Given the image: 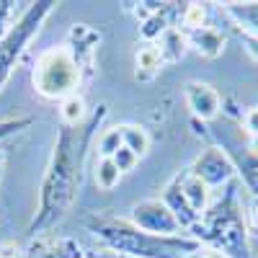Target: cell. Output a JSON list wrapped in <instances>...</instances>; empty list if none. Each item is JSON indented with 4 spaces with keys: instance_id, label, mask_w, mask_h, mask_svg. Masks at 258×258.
<instances>
[{
    "instance_id": "obj_1",
    "label": "cell",
    "mask_w": 258,
    "mask_h": 258,
    "mask_svg": "<svg viewBox=\"0 0 258 258\" xmlns=\"http://www.w3.org/2000/svg\"><path fill=\"white\" fill-rule=\"evenodd\" d=\"M106 109H109L106 103L96 106L75 126L59 124L49 163L39 183V204L26 227L31 238H36L41 232H49L57 222L64 220V214L75 204V197L83 183V168H85V158H88V147L96 129L106 119Z\"/></svg>"
},
{
    "instance_id": "obj_2",
    "label": "cell",
    "mask_w": 258,
    "mask_h": 258,
    "mask_svg": "<svg viewBox=\"0 0 258 258\" xmlns=\"http://www.w3.org/2000/svg\"><path fill=\"white\" fill-rule=\"evenodd\" d=\"M85 225L106 248L121 258H188L202 248L188 235H153L137 230L129 220H116L109 214H93Z\"/></svg>"
},
{
    "instance_id": "obj_3",
    "label": "cell",
    "mask_w": 258,
    "mask_h": 258,
    "mask_svg": "<svg viewBox=\"0 0 258 258\" xmlns=\"http://www.w3.org/2000/svg\"><path fill=\"white\" fill-rule=\"evenodd\" d=\"M191 238L199 245L207 243L212 250H217L227 258H250L248 248V230L243 222V207L238 202V191L227 183V191L220 202L204 209L202 220L191 227Z\"/></svg>"
},
{
    "instance_id": "obj_4",
    "label": "cell",
    "mask_w": 258,
    "mask_h": 258,
    "mask_svg": "<svg viewBox=\"0 0 258 258\" xmlns=\"http://www.w3.org/2000/svg\"><path fill=\"white\" fill-rule=\"evenodd\" d=\"M31 85L41 98L64 101L68 96L78 93V88L83 85V73L78 68L75 57L70 54V49L59 44V47L44 49L36 57L34 70H31Z\"/></svg>"
},
{
    "instance_id": "obj_5",
    "label": "cell",
    "mask_w": 258,
    "mask_h": 258,
    "mask_svg": "<svg viewBox=\"0 0 258 258\" xmlns=\"http://www.w3.org/2000/svg\"><path fill=\"white\" fill-rule=\"evenodd\" d=\"M54 8H57V3H52V0L26 3V8L21 11V16L13 21L11 31L6 34L3 41H0V91H3V85L16 73L26 47L31 44V39L41 31V26L47 24V18L54 13Z\"/></svg>"
},
{
    "instance_id": "obj_6",
    "label": "cell",
    "mask_w": 258,
    "mask_h": 258,
    "mask_svg": "<svg viewBox=\"0 0 258 258\" xmlns=\"http://www.w3.org/2000/svg\"><path fill=\"white\" fill-rule=\"evenodd\" d=\"M129 222H132L137 230H145V232H153V235H181V225L176 222L173 212L165 207L163 199H142L132 207L129 212Z\"/></svg>"
},
{
    "instance_id": "obj_7",
    "label": "cell",
    "mask_w": 258,
    "mask_h": 258,
    "mask_svg": "<svg viewBox=\"0 0 258 258\" xmlns=\"http://www.w3.org/2000/svg\"><path fill=\"white\" fill-rule=\"evenodd\" d=\"M188 173L194 178H199L207 188H217V186H227L235 178V163L227 158L225 150L220 147H207L204 153L194 160V165L188 168Z\"/></svg>"
},
{
    "instance_id": "obj_8",
    "label": "cell",
    "mask_w": 258,
    "mask_h": 258,
    "mask_svg": "<svg viewBox=\"0 0 258 258\" xmlns=\"http://www.w3.org/2000/svg\"><path fill=\"white\" fill-rule=\"evenodd\" d=\"M98 44H101V31H96L88 24H75L68 31V41H64V47H68L70 54L75 57L78 68L83 73V83L91 80L93 73H96V52H98Z\"/></svg>"
},
{
    "instance_id": "obj_9",
    "label": "cell",
    "mask_w": 258,
    "mask_h": 258,
    "mask_svg": "<svg viewBox=\"0 0 258 258\" xmlns=\"http://www.w3.org/2000/svg\"><path fill=\"white\" fill-rule=\"evenodd\" d=\"M137 18H140V34H142V39L155 41L168 29L176 26L178 3H140Z\"/></svg>"
},
{
    "instance_id": "obj_10",
    "label": "cell",
    "mask_w": 258,
    "mask_h": 258,
    "mask_svg": "<svg viewBox=\"0 0 258 258\" xmlns=\"http://www.w3.org/2000/svg\"><path fill=\"white\" fill-rule=\"evenodd\" d=\"M24 258H85V253L75 238L41 232L36 238H31L29 248L24 250Z\"/></svg>"
},
{
    "instance_id": "obj_11",
    "label": "cell",
    "mask_w": 258,
    "mask_h": 258,
    "mask_svg": "<svg viewBox=\"0 0 258 258\" xmlns=\"http://www.w3.org/2000/svg\"><path fill=\"white\" fill-rule=\"evenodd\" d=\"M183 96H186V103H188L191 114L197 119H202V121L214 119L220 114V109H222V98H220V93L214 91L209 83L188 80L183 85Z\"/></svg>"
},
{
    "instance_id": "obj_12",
    "label": "cell",
    "mask_w": 258,
    "mask_h": 258,
    "mask_svg": "<svg viewBox=\"0 0 258 258\" xmlns=\"http://www.w3.org/2000/svg\"><path fill=\"white\" fill-rule=\"evenodd\" d=\"M163 202H165V207H168L170 212H173V217H176V222L181 225V230H191L194 225L202 220V214H197V212L191 209V204L186 202L183 191H181V181H178V176L165 186Z\"/></svg>"
},
{
    "instance_id": "obj_13",
    "label": "cell",
    "mask_w": 258,
    "mask_h": 258,
    "mask_svg": "<svg viewBox=\"0 0 258 258\" xmlns=\"http://www.w3.org/2000/svg\"><path fill=\"white\" fill-rule=\"evenodd\" d=\"M183 36H186V44L194 47L207 59H217L225 52V36L214 26H202V29H194V31H183Z\"/></svg>"
},
{
    "instance_id": "obj_14",
    "label": "cell",
    "mask_w": 258,
    "mask_h": 258,
    "mask_svg": "<svg viewBox=\"0 0 258 258\" xmlns=\"http://www.w3.org/2000/svg\"><path fill=\"white\" fill-rule=\"evenodd\" d=\"M163 64L165 62H163V54H160L155 41H150V44L140 47L137 54H135V80H142V83L153 80L163 70Z\"/></svg>"
},
{
    "instance_id": "obj_15",
    "label": "cell",
    "mask_w": 258,
    "mask_h": 258,
    "mask_svg": "<svg viewBox=\"0 0 258 258\" xmlns=\"http://www.w3.org/2000/svg\"><path fill=\"white\" fill-rule=\"evenodd\" d=\"M178 181H181V191H183L186 202L191 204V209L197 214H204L207 202H209V188L199 178H194L188 170H186V173H178Z\"/></svg>"
},
{
    "instance_id": "obj_16",
    "label": "cell",
    "mask_w": 258,
    "mask_h": 258,
    "mask_svg": "<svg viewBox=\"0 0 258 258\" xmlns=\"http://www.w3.org/2000/svg\"><path fill=\"white\" fill-rule=\"evenodd\" d=\"M158 49H160L165 64L178 62V59L186 54V36H183V31L176 29V26L168 29V31L160 36V41H158Z\"/></svg>"
},
{
    "instance_id": "obj_17",
    "label": "cell",
    "mask_w": 258,
    "mask_h": 258,
    "mask_svg": "<svg viewBox=\"0 0 258 258\" xmlns=\"http://www.w3.org/2000/svg\"><path fill=\"white\" fill-rule=\"evenodd\" d=\"M225 13L232 18L235 26L258 34V3H227Z\"/></svg>"
},
{
    "instance_id": "obj_18",
    "label": "cell",
    "mask_w": 258,
    "mask_h": 258,
    "mask_svg": "<svg viewBox=\"0 0 258 258\" xmlns=\"http://www.w3.org/2000/svg\"><path fill=\"white\" fill-rule=\"evenodd\" d=\"M121 145L137 158H145L150 153V135L140 124H121Z\"/></svg>"
},
{
    "instance_id": "obj_19",
    "label": "cell",
    "mask_w": 258,
    "mask_h": 258,
    "mask_svg": "<svg viewBox=\"0 0 258 258\" xmlns=\"http://www.w3.org/2000/svg\"><path fill=\"white\" fill-rule=\"evenodd\" d=\"M59 103H62L59 106V124L75 126V124H80L85 116L91 114L88 109H85V98L80 93H73V96H68L64 101H59Z\"/></svg>"
},
{
    "instance_id": "obj_20",
    "label": "cell",
    "mask_w": 258,
    "mask_h": 258,
    "mask_svg": "<svg viewBox=\"0 0 258 258\" xmlns=\"http://www.w3.org/2000/svg\"><path fill=\"white\" fill-rule=\"evenodd\" d=\"M119 181H121V170L114 165V160L111 158H101L96 163V183H98V188L111 191V188L119 186Z\"/></svg>"
},
{
    "instance_id": "obj_21",
    "label": "cell",
    "mask_w": 258,
    "mask_h": 258,
    "mask_svg": "<svg viewBox=\"0 0 258 258\" xmlns=\"http://www.w3.org/2000/svg\"><path fill=\"white\" fill-rule=\"evenodd\" d=\"M119 147H121V126L103 129V135L98 137V153H101V158H111Z\"/></svg>"
},
{
    "instance_id": "obj_22",
    "label": "cell",
    "mask_w": 258,
    "mask_h": 258,
    "mask_svg": "<svg viewBox=\"0 0 258 258\" xmlns=\"http://www.w3.org/2000/svg\"><path fill=\"white\" fill-rule=\"evenodd\" d=\"M34 124V116H8V119H0V142H6L8 137L24 132Z\"/></svg>"
},
{
    "instance_id": "obj_23",
    "label": "cell",
    "mask_w": 258,
    "mask_h": 258,
    "mask_svg": "<svg viewBox=\"0 0 258 258\" xmlns=\"http://www.w3.org/2000/svg\"><path fill=\"white\" fill-rule=\"evenodd\" d=\"M13 13H16V3H11V0H0V41L6 39V34L13 26Z\"/></svg>"
},
{
    "instance_id": "obj_24",
    "label": "cell",
    "mask_w": 258,
    "mask_h": 258,
    "mask_svg": "<svg viewBox=\"0 0 258 258\" xmlns=\"http://www.w3.org/2000/svg\"><path fill=\"white\" fill-rule=\"evenodd\" d=\"M232 31H235V36H238L240 41H243V47H245V52L258 62V34H253V31H245V29H240V26H235L232 24Z\"/></svg>"
},
{
    "instance_id": "obj_25",
    "label": "cell",
    "mask_w": 258,
    "mask_h": 258,
    "mask_svg": "<svg viewBox=\"0 0 258 258\" xmlns=\"http://www.w3.org/2000/svg\"><path fill=\"white\" fill-rule=\"evenodd\" d=\"M111 160H114V165H116V168L121 170V176H124L126 170H132V168L137 165V160H140V158H137L135 153H129V150H126V147L121 145V147L116 150V153L111 155Z\"/></svg>"
},
{
    "instance_id": "obj_26",
    "label": "cell",
    "mask_w": 258,
    "mask_h": 258,
    "mask_svg": "<svg viewBox=\"0 0 258 258\" xmlns=\"http://www.w3.org/2000/svg\"><path fill=\"white\" fill-rule=\"evenodd\" d=\"M243 222H245V230L248 235H258V199L253 197L248 209H243Z\"/></svg>"
},
{
    "instance_id": "obj_27",
    "label": "cell",
    "mask_w": 258,
    "mask_h": 258,
    "mask_svg": "<svg viewBox=\"0 0 258 258\" xmlns=\"http://www.w3.org/2000/svg\"><path fill=\"white\" fill-rule=\"evenodd\" d=\"M243 124H245V129H248V135L255 137V135H258V109H248L245 116H243Z\"/></svg>"
},
{
    "instance_id": "obj_28",
    "label": "cell",
    "mask_w": 258,
    "mask_h": 258,
    "mask_svg": "<svg viewBox=\"0 0 258 258\" xmlns=\"http://www.w3.org/2000/svg\"><path fill=\"white\" fill-rule=\"evenodd\" d=\"M245 183L253 191V197L258 199V165H253L250 170H245Z\"/></svg>"
},
{
    "instance_id": "obj_29",
    "label": "cell",
    "mask_w": 258,
    "mask_h": 258,
    "mask_svg": "<svg viewBox=\"0 0 258 258\" xmlns=\"http://www.w3.org/2000/svg\"><path fill=\"white\" fill-rule=\"evenodd\" d=\"M188 258H227V255H222V253H217V250H212V248H199L197 253H191Z\"/></svg>"
},
{
    "instance_id": "obj_30",
    "label": "cell",
    "mask_w": 258,
    "mask_h": 258,
    "mask_svg": "<svg viewBox=\"0 0 258 258\" xmlns=\"http://www.w3.org/2000/svg\"><path fill=\"white\" fill-rule=\"evenodd\" d=\"M6 160H8V155H6V150L0 147V181H3V176H6Z\"/></svg>"
},
{
    "instance_id": "obj_31",
    "label": "cell",
    "mask_w": 258,
    "mask_h": 258,
    "mask_svg": "<svg viewBox=\"0 0 258 258\" xmlns=\"http://www.w3.org/2000/svg\"><path fill=\"white\" fill-rule=\"evenodd\" d=\"M250 153H253V155H258V135H255V137H250Z\"/></svg>"
},
{
    "instance_id": "obj_32",
    "label": "cell",
    "mask_w": 258,
    "mask_h": 258,
    "mask_svg": "<svg viewBox=\"0 0 258 258\" xmlns=\"http://www.w3.org/2000/svg\"><path fill=\"white\" fill-rule=\"evenodd\" d=\"M85 258H121L116 253H98V255H85Z\"/></svg>"
}]
</instances>
